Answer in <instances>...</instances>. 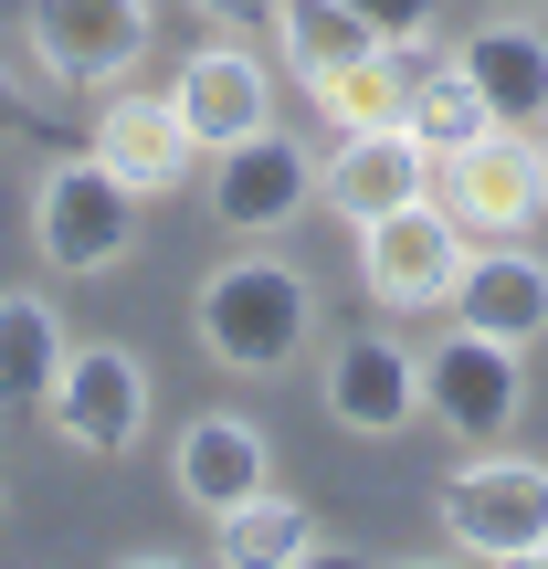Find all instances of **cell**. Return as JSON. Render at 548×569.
<instances>
[{"label":"cell","mask_w":548,"mask_h":569,"mask_svg":"<svg viewBox=\"0 0 548 569\" xmlns=\"http://www.w3.org/2000/svg\"><path fill=\"white\" fill-rule=\"evenodd\" d=\"M96 159L117 169L138 201H169V190L190 180V159H201V138L180 127L169 84H117V96L96 106Z\"/></svg>","instance_id":"13"},{"label":"cell","mask_w":548,"mask_h":569,"mask_svg":"<svg viewBox=\"0 0 548 569\" xmlns=\"http://www.w3.org/2000/svg\"><path fill=\"white\" fill-rule=\"evenodd\" d=\"M538 138H548V127H538Z\"/></svg>","instance_id":"25"},{"label":"cell","mask_w":548,"mask_h":569,"mask_svg":"<svg viewBox=\"0 0 548 569\" xmlns=\"http://www.w3.org/2000/svg\"><path fill=\"white\" fill-rule=\"evenodd\" d=\"M517 411H528V348H507V338L454 317L444 348H422V422H444L454 443L486 453V443L517 432Z\"/></svg>","instance_id":"5"},{"label":"cell","mask_w":548,"mask_h":569,"mask_svg":"<svg viewBox=\"0 0 548 569\" xmlns=\"http://www.w3.org/2000/svg\"><path fill=\"white\" fill-rule=\"evenodd\" d=\"M327 422L359 432V443H390V432L422 422V359H411L390 327H359V338L327 348Z\"/></svg>","instance_id":"10"},{"label":"cell","mask_w":548,"mask_h":569,"mask_svg":"<svg viewBox=\"0 0 548 569\" xmlns=\"http://www.w3.org/2000/svg\"><path fill=\"white\" fill-rule=\"evenodd\" d=\"M422 53H432V42H380V53H359V63H327V74H306V96H317L327 138H338V127H401Z\"/></svg>","instance_id":"17"},{"label":"cell","mask_w":548,"mask_h":569,"mask_svg":"<svg viewBox=\"0 0 548 569\" xmlns=\"http://www.w3.org/2000/svg\"><path fill=\"white\" fill-rule=\"evenodd\" d=\"M148 32H159L148 0H32V63L53 84H84V96H106V84L138 74Z\"/></svg>","instance_id":"8"},{"label":"cell","mask_w":548,"mask_h":569,"mask_svg":"<svg viewBox=\"0 0 548 569\" xmlns=\"http://www.w3.org/2000/svg\"><path fill=\"white\" fill-rule=\"evenodd\" d=\"M190 11H201L211 32H253V21H275V0H190Z\"/></svg>","instance_id":"23"},{"label":"cell","mask_w":548,"mask_h":569,"mask_svg":"<svg viewBox=\"0 0 548 569\" xmlns=\"http://www.w3.org/2000/svg\"><path fill=\"white\" fill-rule=\"evenodd\" d=\"M32 253L53 274H106L138 253V190L84 148V159H53L32 190Z\"/></svg>","instance_id":"4"},{"label":"cell","mask_w":548,"mask_h":569,"mask_svg":"<svg viewBox=\"0 0 548 569\" xmlns=\"http://www.w3.org/2000/svg\"><path fill=\"white\" fill-rule=\"evenodd\" d=\"M169 106H180V127L201 138V159H211V148L275 127V74H265V53H243V32H222V42H201V53H180Z\"/></svg>","instance_id":"12"},{"label":"cell","mask_w":548,"mask_h":569,"mask_svg":"<svg viewBox=\"0 0 548 569\" xmlns=\"http://www.w3.org/2000/svg\"><path fill=\"white\" fill-rule=\"evenodd\" d=\"M432 201L475 232V243H528L548 222V138L538 127H486V138L432 159Z\"/></svg>","instance_id":"2"},{"label":"cell","mask_w":548,"mask_h":569,"mask_svg":"<svg viewBox=\"0 0 548 569\" xmlns=\"http://www.w3.org/2000/svg\"><path fill=\"white\" fill-rule=\"evenodd\" d=\"M63 348H74V327H63L53 296H0V411H42L63 380Z\"/></svg>","instance_id":"18"},{"label":"cell","mask_w":548,"mask_h":569,"mask_svg":"<svg viewBox=\"0 0 548 569\" xmlns=\"http://www.w3.org/2000/svg\"><path fill=\"white\" fill-rule=\"evenodd\" d=\"M275 42H285V74H327V63H359L380 53V32H369L359 0H275Z\"/></svg>","instance_id":"20"},{"label":"cell","mask_w":548,"mask_h":569,"mask_svg":"<svg viewBox=\"0 0 548 569\" xmlns=\"http://www.w3.org/2000/svg\"><path fill=\"white\" fill-rule=\"evenodd\" d=\"M359 11H369L380 42H432V11H444V0H359Z\"/></svg>","instance_id":"22"},{"label":"cell","mask_w":548,"mask_h":569,"mask_svg":"<svg viewBox=\"0 0 548 569\" xmlns=\"http://www.w3.org/2000/svg\"><path fill=\"white\" fill-rule=\"evenodd\" d=\"M465 253H475V232L454 222L444 201H401V211H380V222H359V284L390 306V317H422V306H454V284H465Z\"/></svg>","instance_id":"6"},{"label":"cell","mask_w":548,"mask_h":569,"mask_svg":"<svg viewBox=\"0 0 548 569\" xmlns=\"http://www.w3.org/2000/svg\"><path fill=\"white\" fill-rule=\"evenodd\" d=\"M496 11H538V0H496Z\"/></svg>","instance_id":"24"},{"label":"cell","mask_w":548,"mask_h":569,"mask_svg":"<svg viewBox=\"0 0 548 569\" xmlns=\"http://www.w3.org/2000/svg\"><path fill=\"white\" fill-rule=\"evenodd\" d=\"M190 327H201V348L232 380H275V369H296L306 338H317V284L296 264H275V253H232V264L201 274Z\"/></svg>","instance_id":"1"},{"label":"cell","mask_w":548,"mask_h":569,"mask_svg":"<svg viewBox=\"0 0 548 569\" xmlns=\"http://www.w3.org/2000/svg\"><path fill=\"white\" fill-rule=\"evenodd\" d=\"M454 63L475 74L496 127H548V32H538V11H496L486 32L454 42Z\"/></svg>","instance_id":"15"},{"label":"cell","mask_w":548,"mask_h":569,"mask_svg":"<svg viewBox=\"0 0 548 569\" xmlns=\"http://www.w3.org/2000/svg\"><path fill=\"white\" fill-rule=\"evenodd\" d=\"M422 190H432V148L411 138V127H338L327 159H317V201L338 211L348 232L401 211V201H422Z\"/></svg>","instance_id":"11"},{"label":"cell","mask_w":548,"mask_h":569,"mask_svg":"<svg viewBox=\"0 0 548 569\" xmlns=\"http://www.w3.org/2000/svg\"><path fill=\"white\" fill-rule=\"evenodd\" d=\"M444 317L486 327V338H507V348H538L548 338V264H538V253H517V243L465 253V284H454Z\"/></svg>","instance_id":"16"},{"label":"cell","mask_w":548,"mask_h":569,"mask_svg":"<svg viewBox=\"0 0 548 569\" xmlns=\"http://www.w3.org/2000/svg\"><path fill=\"white\" fill-rule=\"evenodd\" d=\"M401 127L411 138L432 148V159H444V148H465V138H486V96H475V74L454 53H422V74H411V106H401Z\"/></svg>","instance_id":"21"},{"label":"cell","mask_w":548,"mask_h":569,"mask_svg":"<svg viewBox=\"0 0 548 569\" xmlns=\"http://www.w3.org/2000/svg\"><path fill=\"white\" fill-rule=\"evenodd\" d=\"M432 517H444V549H465V559H548V465L486 443L475 465L444 475Z\"/></svg>","instance_id":"3"},{"label":"cell","mask_w":548,"mask_h":569,"mask_svg":"<svg viewBox=\"0 0 548 569\" xmlns=\"http://www.w3.org/2000/svg\"><path fill=\"white\" fill-rule=\"evenodd\" d=\"M296 211H317V148H296L285 127H253V138L211 148V222L232 243H265Z\"/></svg>","instance_id":"7"},{"label":"cell","mask_w":548,"mask_h":569,"mask_svg":"<svg viewBox=\"0 0 548 569\" xmlns=\"http://www.w3.org/2000/svg\"><path fill=\"white\" fill-rule=\"evenodd\" d=\"M169 486H180V507L232 517L243 496L275 486V443L253 432V411H190L180 443H169Z\"/></svg>","instance_id":"14"},{"label":"cell","mask_w":548,"mask_h":569,"mask_svg":"<svg viewBox=\"0 0 548 569\" xmlns=\"http://www.w3.org/2000/svg\"><path fill=\"white\" fill-rule=\"evenodd\" d=\"M211 549H222L232 569H285V559H327V528L296 507V496H243L232 517H211Z\"/></svg>","instance_id":"19"},{"label":"cell","mask_w":548,"mask_h":569,"mask_svg":"<svg viewBox=\"0 0 548 569\" xmlns=\"http://www.w3.org/2000/svg\"><path fill=\"white\" fill-rule=\"evenodd\" d=\"M42 422H53L74 453H106V465H117V453L148 432V369L127 359V348H106V338H74L53 401H42Z\"/></svg>","instance_id":"9"}]
</instances>
